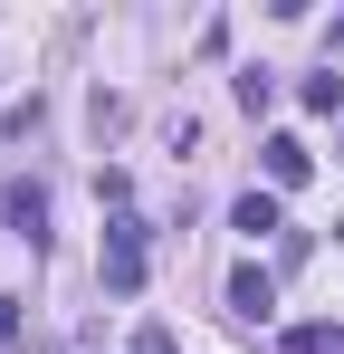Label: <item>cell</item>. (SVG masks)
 Returning <instances> with one entry per match:
<instances>
[{
    "mask_svg": "<svg viewBox=\"0 0 344 354\" xmlns=\"http://www.w3.org/2000/svg\"><path fill=\"white\" fill-rule=\"evenodd\" d=\"M325 345H344V326H335V316H306V326H287V354H325Z\"/></svg>",
    "mask_w": 344,
    "mask_h": 354,
    "instance_id": "8992f818",
    "label": "cell"
},
{
    "mask_svg": "<svg viewBox=\"0 0 344 354\" xmlns=\"http://www.w3.org/2000/svg\"><path fill=\"white\" fill-rule=\"evenodd\" d=\"M249 239H268V230H287V211H278V192H239V211H229Z\"/></svg>",
    "mask_w": 344,
    "mask_h": 354,
    "instance_id": "5b68a950",
    "label": "cell"
},
{
    "mask_svg": "<svg viewBox=\"0 0 344 354\" xmlns=\"http://www.w3.org/2000/svg\"><path fill=\"white\" fill-rule=\"evenodd\" d=\"M306 106H316V115H335V106H344V77H306Z\"/></svg>",
    "mask_w": 344,
    "mask_h": 354,
    "instance_id": "52a82bcc",
    "label": "cell"
},
{
    "mask_svg": "<svg viewBox=\"0 0 344 354\" xmlns=\"http://www.w3.org/2000/svg\"><path fill=\"white\" fill-rule=\"evenodd\" d=\"M0 221L39 249V239H48V192H39V182H10V192H0Z\"/></svg>",
    "mask_w": 344,
    "mask_h": 354,
    "instance_id": "3957f363",
    "label": "cell"
},
{
    "mask_svg": "<svg viewBox=\"0 0 344 354\" xmlns=\"http://www.w3.org/2000/svg\"><path fill=\"white\" fill-rule=\"evenodd\" d=\"M19 345V306H10V297H0V354Z\"/></svg>",
    "mask_w": 344,
    "mask_h": 354,
    "instance_id": "ba28073f",
    "label": "cell"
},
{
    "mask_svg": "<svg viewBox=\"0 0 344 354\" xmlns=\"http://www.w3.org/2000/svg\"><path fill=\"white\" fill-rule=\"evenodd\" d=\"M306 163H316V153H306L296 134H268V182H278V192H296V182H306Z\"/></svg>",
    "mask_w": 344,
    "mask_h": 354,
    "instance_id": "277c9868",
    "label": "cell"
},
{
    "mask_svg": "<svg viewBox=\"0 0 344 354\" xmlns=\"http://www.w3.org/2000/svg\"><path fill=\"white\" fill-rule=\"evenodd\" d=\"M229 316H239V326H268V316H278V278H268V268H229Z\"/></svg>",
    "mask_w": 344,
    "mask_h": 354,
    "instance_id": "7a4b0ae2",
    "label": "cell"
},
{
    "mask_svg": "<svg viewBox=\"0 0 344 354\" xmlns=\"http://www.w3.org/2000/svg\"><path fill=\"white\" fill-rule=\"evenodd\" d=\"M335 48H344V19H335Z\"/></svg>",
    "mask_w": 344,
    "mask_h": 354,
    "instance_id": "9c48e42d",
    "label": "cell"
},
{
    "mask_svg": "<svg viewBox=\"0 0 344 354\" xmlns=\"http://www.w3.org/2000/svg\"><path fill=\"white\" fill-rule=\"evenodd\" d=\"M96 278H106V297H134V288H144V221H115V230H106Z\"/></svg>",
    "mask_w": 344,
    "mask_h": 354,
    "instance_id": "6da1fadb",
    "label": "cell"
}]
</instances>
